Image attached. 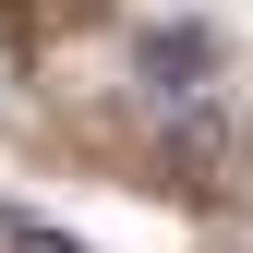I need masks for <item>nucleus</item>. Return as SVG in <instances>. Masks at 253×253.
Segmentation results:
<instances>
[{
	"mask_svg": "<svg viewBox=\"0 0 253 253\" xmlns=\"http://www.w3.org/2000/svg\"><path fill=\"white\" fill-rule=\"evenodd\" d=\"M0 229H12V217H0Z\"/></svg>",
	"mask_w": 253,
	"mask_h": 253,
	"instance_id": "7ed1b4c3",
	"label": "nucleus"
},
{
	"mask_svg": "<svg viewBox=\"0 0 253 253\" xmlns=\"http://www.w3.org/2000/svg\"><path fill=\"white\" fill-rule=\"evenodd\" d=\"M0 241H12V253H84V241H60V229H24V217H12Z\"/></svg>",
	"mask_w": 253,
	"mask_h": 253,
	"instance_id": "f03ea898",
	"label": "nucleus"
},
{
	"mask_svg": "<svg viewBox=\"0 0 253 253\" xmlns=\"http://www.w3.org/2000/svg\"><path fill=\"white\" fill-rule=\"evenodd\" d=\"M133 73H145V97H205V84H217V37H205V24H145V37H133Z\"/></svg>",
	"mask_w": 253,
	"mask_h": 253,
	"instance_id": "f257e3e1",
	"label": "nucleus"
}]
</instances>
